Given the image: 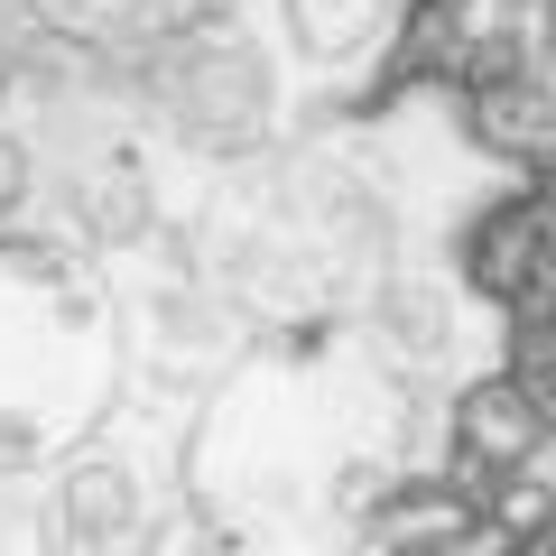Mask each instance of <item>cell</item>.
<instances>
[{
  "label": "cell",
  "mask_w": 556,
  "mask_h": 556,
  "mask_svg": "<svg viewBox=\"0 0 556 556\" xmlns=\"http://www.w3.org/2000/svg\"><path fill=\"white\" fill-rule=\"evenodd\" d=\"M47 28H56L65 47H93V38H177V28H195L186 20V0H28Z\"/></svg>",
  "instance_id": "8"
},
{
  "label": "cell",
  "mask_w": 556,
  "mask_h": 556,
  "mask_svg": "<svg viewBox=\"0 0 556 556\" xmlns=\"http://www.w3.org/2000/svg\"><path fill=\"white\" fill-rule=\"evenodd\" d=\"M0 84H10V65H0Z\"/></svg>",
  "instance_id": "9"
},
{
  "label": "cell",
  "mask_w": 556,
  "mask_h": 556,
  "mask_svg": "<svg viewBox=\"0 0 556 556\" xmlns=\"http://www.w3.org/2000/svg\"><path fill=\"white\" fill-rule=\"evenodd\" d=\"M390 38V0H278V47L306 75H353Z\"/></svg>",
  "instance_id": "7"
},
{
  "label": "cell",
  "mask_w": 556,
  "mask_h": 556,
  "mask_svg": "<svg viewBox=\"0 0 556 556\" xmlns=\"http://www.w3.org/2000/svg\"><path fill=\"white\" fill-rule=\"evenodd\" d=\"M121 399L112 298L84 260L0 241V473L75 455Z\"/></svg>",
  "instance_id": "3"
},
{
  "label": "cell",
  "mask_w": 556,
  "mask_h": 556,
  "mask_svg": "<svg viewBox=\"0 0 556 556\" xmlns=\"http://www.w3.org/2000/svg\"><path fill=\"white\" fill-rule=\"evenodd\" d=\"M38 556H149L159 547V492L130 445H75L28 492Z\"/></svg>",
  "instance_id": "6"
},
{
  "label": "cell",
  "mask_w": 556,
  "mask_h": 556,
  "mask_svg": "<svg viewBox=\"0 0 556 556\" xmlns=\"http://www.w3.org/2000/svg\"><path fill=\"white\" fill-rule=\"evenodd\" d=\"M390 464V380L334 353H260L195 417V492L241 556H334Z\"/></svg>",
  "instance_id": "1"
},
{
  "label": "cell",
  "mask_w": 556,
  "mask_h": 556,
  "mask_svg": "<svg viewBox=\"0 0 556 556\" xmlns=\"http://www.w3.org/2000/svg\"><path fill=\"white\" fill-rule=\"evenodd\" d=\"M28 195L47 214V251L65 260H112L139 251L149 223H159V167H149V139L130 121H65L47 167H28Z\"/></svg>",
  "instance_id": "4"
},
{
  "label": "cell",
  "mask_w": 556,
  "mask_h": 556,
  "mask_svg": "<svg viewBox=\"0 0 556 556\" xmlns=\"http://www.w3.org/2000/svg\"><path fill=\"white\" fill-rule=\"evenodd\" d=\"M139 102H149L177 139L251 149L260 121H269V102H278V65L260 56V38H241V28H177V38H159L149 65H139Z\"/></svg>",
  "instance_id": "5"
},
{
  "label": "cell",
  "mask_w": 556,
  "mask_h": 556,
  "mask_svg": "<svg viewBox=\"0 0 556 556\" xmlns=\"http://www.w3.org/2000/svg\"><path fill=\"white\" fill-rule=\"evenodd\" d=\"M0 10H10V0H0Z\"/></svg>",
  "instance_id": "10"
},
{
  "label": "cell",
  "mask_w": 556,
  "mask_h": 556,
  "mask_svg": "<svg viewBox=\"0 0 556 556\" xmlns=\"http://www.w3.org/2000/svg\"><path fill=\"white\" fill-rule=\"evenodd\" d=\"M204 278L232 316H269V325H306L334 316L353 288L390 278V195L371 167L334 159H288L232 177L204 204Z\"/></svg>",
  "instance_id": "2"
}]
</instances>
